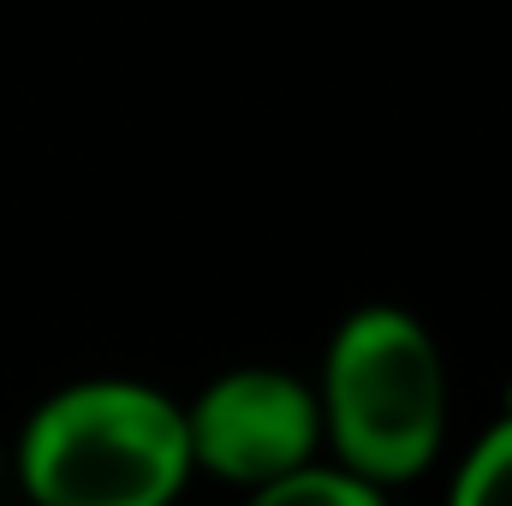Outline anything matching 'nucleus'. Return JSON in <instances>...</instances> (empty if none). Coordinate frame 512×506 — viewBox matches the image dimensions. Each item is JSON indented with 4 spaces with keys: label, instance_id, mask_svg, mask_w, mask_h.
I'll list each match as a JSON object with an SVG mask.
<instances>
[{
    "label": "nucleus",
    "instance_id": "1",
    "mask_svg": "<svg viewBox=\"0 0 512 506\" xmlns=\"http://www.w3.org/2000/svg\"><path fill=\"white\" fill-rule=\"evenodd\" d=\"M18 477L36 506H173L191 483L185 411L143 381H72L30 411Z\"/></svg>",
    "mask_w": 512,
    "mask_h": 506
},
{
    "label": "nucleus",
    "instance_id": "2",
    "mask_svg": "<svg viewBox=\"0 0 512 506\" xmlns=\"http://www.w3.org/2000/svg\"><path fill=\"white\" fill-rule=\"evenodd\" d=\"M316 405L340 471L370 489L423 477L447 435V364L435 334L399 304L352 310L328 340Z\"/></svg>",
    "mask_w": 512,
    "mask_h": 506
},
{
    "label": "nucleus",
    "instance_id": "3",
    "mask_svg": "<svg viewBox=\"0 0 512 506\" xmlns=\"http://www.w3.org/2000/svg\"><path fill=\"white\" fill-rule=\"evenodd\" d=\"M185 441H191V471H209L239 489H268L316 465L322 405L298 376L245 364L197 393V405L185 411Z\"/></svg>",
    "mask_w": 512,
    "mask_h": 506
},
{
    "label": "nucleus",
    "instance_id": "4",
    "mask_svg": "<svg viewBox=\"0 0 512 506\" xmlns=\"http://www.w3.org/2000/svg\"><path fill=\"white\" fill-rule=\"evenodd\" d=\"M251 506H387L382 489L358 483L340 465H304L268 489H251Z\"/></svg>",
    "mask_w": 512,
    "mask_h": 506
},
{
    "label": "nucleus",
    "instance_id": "5",
    "mask_svg": "<svg viewBox=\"0 0 512 506\" xmlns=\"http://www.w3.org/2000/svg\"><path fill=\"white\" fill-rule=\"evenodd\" d=\"M447 506H512V417L465 453Z\"/></svg>",
    "mask_w": 512,
    "mask_h": 506
}]
</instances>
